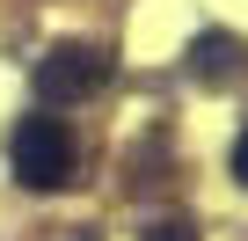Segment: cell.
<instances>
[{
	"label": "cell",
	"mask_w": 248,
	"mask_h": 241,
	"mask_svg": "<svg viewBox=\"0 0 248 241\" xmlns=\"http://www.w3.org/2000/svg\"><path fill=\"white\" fill-rule=\"evenodd\" d=\"M8 161H15V183L22 190H66L73 183V132L66 117H22L15 139H8Z\"/></svg>",
	"instance_id": "6da1fadb"
},
{
	"label": "cell",
	"mask_w": 248,
	"mask_h": 241,
	"mask_svg": "<svg viewBox=\"0 0 248 241\" xmlns=\"http://www.w3.org/2000/svg\"><path fill=\"white\" fill-rule=\"evenodd\" d=\"M102 80H109V51L102 44H59V51L37 59V95L44 102H80Z\"/></svg>",
	"instance_id": "7a4b0ae2"
},
{
	"label": "cell",
	"mask_w": 248,
	"mask_h": 241,
	"mask_svg": "<svg viewBox=\"0 0 248 241\" xmlns=\"http://www.w3.org/2000/svg\"><path fill=\"white\" fill-rule=\"evenodd\" d=\"M190 73H197V80H212V88H226V80L241 73V37H226V30H204V37L190 44Z\"/></svg>",
	"instance_id": "3957f363"
},
{
	"label": "cell",
	"mask_w": 248,
	"mask_h": 241,
	"mask_svg": "<svg viewBox=\"0 0 248 241\" xmlns=\"http://www.w3.org/2000/svg\"><path fill=\"white\" fill-rule=\"evenodd\" d=\"M146 241H197V226L190 219H161V226H146Z\"/></svg>",
	"instance_id": "277c9868"
},
{
	"label": "cell",
	"mask_w": 248,
	"mask_h": 241,
	"mask_svg": "<svg viewBox=\"0 0 248 241\" xmlns=\"http://www.w3.org/2000/svg\"><path fill=\"white\" fill-rule=\"evenodd\" d=\"M233 176H241V183H248V132H241V139H233Z\"/></svg>",
	"instance_id": "5b68a950"
}]
</instances>
